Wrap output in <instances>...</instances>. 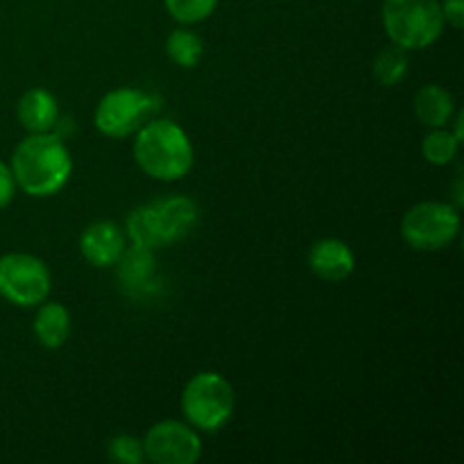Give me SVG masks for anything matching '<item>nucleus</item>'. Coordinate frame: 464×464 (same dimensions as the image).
<instances>
[{
  "label": "nucleus",
  "instance_id": "nucleus-11",
  "mask_svg": "<svg viewBox=\"0 0 464 464\" xmlns=\"http://www.w3.org/2000/svg\"><path fill=\"white\" fill-rule=\"evenodd\" d=\"M308 266L315 276L324 281H344L353 275L356 258L352 247L338 238L317 240L308 252Z\"/></svg>",
  "mask_w": 464,
  "mask_h": 464
},
{
  "label": "nucleus",
  "instance_id": "nucleus-13",
  "mask_svg": "<svg viewBox=\"0 0 464 464\" xmlns=\"http://www.w3.org/2000/svg\"><path fill=\"white\" fill-rule=\"evenodd\" d=\"M453 113H456V102L453 95L440 84H426L417 91L415 95V116L421 125L438 130V127H449Z\"/></svg>",
  "mask_w": 464,
  "mask_h": 464
},
{
  "label": "nucleus",
  "instance_id": "nucleus-1",
  "mask_svg": "<svg viewBox=\"0 0 464 464\" xmlns=\"http://www.w3.org/2000/svg\"><path fill=\"white\" fill-rule=\"evenodd\" d=\"M12 175L23 193L32 198H50L68 184L72 172L71 152L59 136L27 134L12 157Z\"/></svg>",
  "mask_w": 464,
  "mask_h": 464
},
{
  "label": "nucleus",
  "instance_id": "nucleus-2",
  "mask_svg": "<svg viewBox=\"0 0 464 464\" xmlns=\"http://www.w3.org/2000/svg\"><path fill=\"white\" fill-rule=\"evenodd\" d=\"M134 159L140 170L157 181L184 179L193 168V145L172 121H148L134 140Z\"/></svg>",
  "mask_w": 464,
  "mask_h": 464
},
{
  "label": "nucleus",
  "instance_id": "nucleus-17",
  "mask_svg": "<svg viewBox=\"0 0 464 464\" xmlns=\"http://www.w3.org/2000/svg\"><path fill=\"white\" fill-rule=\"evenodd\" d=\"M166 54L172 63L181 68L198 66L204 54V44L195 32L175 30L166 41Z\"/></svg>",
  "mask_w": 464,
  "mask_h": 464
},
{
  "label": "nucleus",
  "instance_id": "nucleus-15",
  "mask_svg": "<svg viewBox=\"0 0 464 464\" xmlns=\"http://www.w3.org/2000/svg\"><path fill=\"white\" fill-rule=\"evenodd\" d=\"M118 279L125 285H143L148 284V279L154 272V256L152 249L139 247V245H131V247H125V252L118 258Z\"/></svg>",
  "mask_w": 464,
  "mask_h": 464
},
{
  "label": "nucleus",
  "instance_id": "nucleus-19",
  "mask_svg": "<svg viewBox=\"0 0 464 464\" xmlns=\"http://www.w3.org/2000/svg\"><path fill=\"white\" fill-rule=\"evenodd\" d=\"M163 3H166V12L181 25L207 21L218 7V0H163Z\"/></svg>",
  "mask_w": 464,
  "mask_h": 464
},
{
  "label": "nucleus",
  "instance_id": "nucleus-22",
  "mask_svg": "<svg viewBox=\"0 0 464 464\" xmlns=\"http://www.w3.org/2000/svg\"><path fill=\"white\" fill-rule=\"evenodd\" d=\"M442 7L444 23L453 27V30H462L464 25V0H442L440 3Z\"/></svg>",
  "mask_w": 464,
  "mask_h": 464
},
{
  "label": "nucleus",
  "instance_id": "nucleus-7",
  "mask_svg": "<svg viewBox=\"0 0 464 464\" xmlns=\"http://www.w3.org/2000/svg\"><path fill=\"white\" fill-rule=\"evenodd\" d=\"M157 100L140 89H113L95 107L93 122L100 134L109 139H125L136 134L148 122Z\"/></svg>",
  "mask_w": 464,
  "mask_h": 464
},
{
  "label": "nucleus",
  "instance_id": "nucleus-10",
  "mask_svg": "<svg viewBox=\"0 0 464 464\" xmlns=\"http://www.w3.org/2000/svg\"><path fill=\"white\" fill-rule=\"evenodd\" d=\"M127 247V236L116 222L100 220L84 229L80 238L82 256L93 267H113Z\"/></svg>",
  "mask_w": 464,
  "mask_h": 464
},
{
  "label": "nucleus",
  "instance_id": "nucleus-4",
  "mask_svg": "<svg viewBox=\"0 0 464 464\" xmlns=\"http://www.w3.org/2000/svg\"><path fill=\"white\" fill-rule=\"evenodd\" d=\"M444 25L440 0H383L385 34L399 48H429L442 36Z\"/></svg>",
  "mask_w": 464,
  "mask_h": 464
},
{
  "label": "nucleus",
  "instance_id": "nucleus-12",
  "mask_svg": "<svg viewBox=\"0 0 464 464\" xmlns=\"http://www.w3.org/2000/svg\"><path fill=\"white\" fill-rule=\"evenodd\" d=\"M16 116L27 134H45L59 121V104L45 89H30L16 104Z\"/></svg>",
  "mask_w": 464,
  "mask_h": 464
},
{
  "label": "nucleus",
  "instance_id": "nucleus-8",
  "mask_svg": "<svg viewBox=\"0 0 464 464\" xmlns=\"http://www.w3.org/2000/svg\"><path fill=\"white\" fill-rule=\"evenodd\" d=\"M50 295V272L41 258L30 254L0 256V297L21 308L39 306Z\"/></svg>",
  "mask_w": 464,
  "mask_h": 464
},
{
  "label": "nucleus",
  "instance_id": "nucleus-6",
  "mask_svg": "<svg viewBox=\"0 0 464 464\" xmlns=\"http://www.w3.org/2000/svg\"><path fill=\"white\" fill-rule=\"evenodd\" d=\"M460 231L458 208L444 202H420L406 211L401 236L417 252H438L453 243Z\"/></svg>",
  "mask_w": 464,
  "mask_h": 464
},
{
  "label": "nucleus",
  "instance_id": "nucleus-20",
  "mask_svg": "<svg viewBox=\"0 0 464 464\" xmlns=\"http://www.w3.org/2000/svg\"><path fill=\"white\" fill-rule=\"evenodd\" d=\"M109 458L113 462H122V464H140L145 462V451H143V442L131 435H118L109 442Z\"/></svg>",
  "mask_w": 464,
  "mask_h": 464
},
{
  "label": "nucleus",
  "instance_id": "nucleus-21",
  "mask_svg": "<svg viewBox=\"0 0 464 464\" xmlns=\"http://www.w3.org/2000/svg\"><path fill=\"white\" fill-rule=\"evenodd\" d=\"M14 195H16V179L12 175V168L0 161V208L9 207Z\"/></svg>",
  "mask_w": 464,
  "mask_h": 464
},
{
  "label": "nucleus",
  "instance_id": "nucleus-16",
  "mask_svg": "<svg viewBox=\"0 0 464 464\" xmlns=\"http://www.w3.org/2000/svg\"><path fill=\"white\" fill-rule=\"evenodd\" d=\"M462 140L453 134L449 127H438V130L429 131L421 140V154L433 166H447L458 157Z\"/></svg>",
  "mask_w": 464,
  "mask_h": 464
},
{
  "label": "nucleus",
  "instance_id": "nucleus-3",
  "mask_svg": "<svg viewBox=\"0 0 464 464\" xmlns=\"http://www.w3.org/2000/svg\"><path fill=\"white\" fill-rule=\"evenodd\" d=\"M198 222V204L181 195L159 198L127 216V238L139 247L157 249L184 238Z\"/></svg>",
  "mask_w": 464,
  "mask_h": 464
},
{
  "label": "nucleus",
  "instance_id": "nucleus-14",
  "mask_svg": "<svg viewBox=\"0 0 464 464\" xmlns=\"http://www.w3.org/2000/svg\"><path fill=\"white\" fill-rule=\"evenodd\" d=\"M34 335L41 347L59 349L71 335V313L57 302H41L34 317Z\"/></svg>",
  "mask_w": 464,
  "mask_h": 464
},
{
  "label": "nucleus",
  "instance_id": "nucleus-9",
  "mask_svg": "<svg viewBox=\"0 0 464 464\" xmlns=\"http://www.w3.org/2000/svg\"><path fill=\"white\" fill-rule=\"evenodd\" d=\"M145 460L157 464H195L202 458V440L190 424L159 421L145 433Z\"/></svg>",
  "mask_w": 464,
  "mask_h": 464
},
{
  "label": "nucleus",
  "instance_id": "nucleus-18",
  "mask_svg": "<svg viewBox=\"0 0 464 464\" xmlns=\"http://www.w3.org/2000/svg\"><path fill=\"white\" fill-rule=\"evenodd\" d=\"M408 50L399 48V45H388L381 50L374 59V77L383 86H397L399 82L406 77L408 72Z\"/></svg>",
  "mask_w": 464,
  "mask_h": 464
},
{
  "label": "nucleus",
  "instance_id": "nucleus-5",
  "mask_svg": "<svg viewBox=\"0 0 464 464\" xmlns=\"http://www.w3.org/2000/svg\"><path fill=\"white\" fill-rule=\"evenodd\" d=\"M234 388L216 372H199L181 392V411L193 429L216 433L234 415Z\"/></svg>",
  "mask_w": 464,
  "mask_h": 464
}]
</instances>
